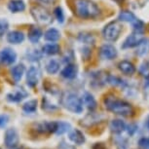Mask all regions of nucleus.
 Listing matches in <instances>:
<instances>
[{"instance_id":"2f4dec72","label":"nucleus","mask_w":149,"mask_h":149,"mask_svg":"<svg viewBox=\"0 0 149 149\" xmlns=\"http://www.w3.org/2000/svg\"><path fill=\"white\" fill-rule=\"evenodd\" d=\"M139 146L140 149H149V139L142 137L139 140Z\"/></svg>"},{"instance_id":"39448f33","label":"nucleus","mask_w":149,"mask_h":149,"mask_svg":"<svg viewBox=\"0 0 149 149\" xmlns=\"http://www.w3.org/2000/svg\"><path fill=\"white\" fill-rule=\"evenodd\" d=\"M30 13L36 22L41 26H47L52 22V16L44 7L40 5H35L30 9Z\"/></svg>"},{"instance_id":"f3484780","label":"nucleus","mask_w":149,"mask_h":149,"mask_svg":"<svg viewBox=\"0 0 149 149\" xmlns=\"http://www.w3.org/2000/svg\"><path fill=\"white\" fill-rule=\"evenodd\" d=\"M77 66L75 64L68 63L61 71V76L65 79H74L77 75Z\"/></svg>"},{"instance_id":"f257e3e1","label":"nucleus","mask_w":149,"mask_h":149,"mask_svg":"<svg viewBox=\"0 0 149 149\" xmlns=\"http://www.w3.org/2000/svg\"><path fill=\"white\" fill-rule=\"evenodd\" d=\"M104 104L107 110L112 113L122 115V116H131L134 114V108L130 103L125 100H119L114 95H109L104 98Z\"/></svg>"},{"instance_id":"f704fd0d","label":"nucleus","mask_w":149,"mask_h":149,"mask_svg":"<svg viewBox=\"0 0 149 149\" xmlns=\"http://www.w3.org/2000/svg\"><path fill=\"white\" fill-rule=\"evenodd\" d=\"M40 3L42 4H46V5H51V4H54L56 2V0H38Z\"/></svg>"},{"instance_id":"cd10ccee","label":"nucleus","mask_w":149,"mask_h":149,"mask_svg":"<svg viewBox=\"0 0 149 149\" xmlns=\"http://www.w3.org/2000/svg\"><path fill=\"white\" fill-rule=\"evenodd\" d=\"M71 128L70 124L65 123V122H58V130L56 132L57 134H63L66 132H68Z\"/></svg>"},{"instance_id":"c9c22d12","label":"nucleus","mask_w":149,"mask_h":149,"mask_svg":"<svg viewBox=\"0 0 149 149\" xmlns=\"http://www.w3.org/2000/svg\"><path fill=\"white\" fill-rule=\"evenodd\" d=\"M93 149H107V148L105 147V145L103 143H95Z\"/></svg>"},{"instance_id":"7c9ffc66","label":"nucleus","mask_w":149,"mask_h":149,"mask_svg":"<svg viewBox=\"0 0 149 149\" xmlns=\"http://www.w3.org/2000/svg\"><path fill=\"white\" fill-rule=\"evenodd\" d=\"M54 14H55V17L56 19H58V22H64V14H63V11L61 9V7H57L56 9L54 10Z\"/></svg>"},{"instance_id":"2eb2a0df","label":"nucleus","mask_w":149,"mask_h":149,"mask_svg":"<svg viewBox=\"0 0 149 149\" xmlns=\"http://www.w3.org/2000/svg\"><path fill=\"white\" fill-rule=\"evenodd\" d=\"M118 68L123 74L125 75H133L136 72V67L131 61H122L118 64Z\"/></svg>"},{"instance_id":"f8f14e48","label":"nucleus","mask_w":149,"mask_h":149,"mask_svg":"<svg viewBox=\"0 0 149 149\" xmlns=\"http://www.w3.org/2000/svg\"><path fill=\"white\" fill-rule=\"evenodd\" d=\"M27 97V93L24 89H18L12 93H9L7 95V100L10 102H19Z\"/></svg>"},{"instance_id":"5701e85b","label":"nucleus","mask_w":149,"mask_h":149,"mask_svg":"<svg viewBox=\"0 0 149 149\" xmlns=\"http://www.w3.org/2000/svg\"><path fill=\"white\" fill-rule=\"evenodd\" d=\"M118 19H119V21L121 22H131V24H134V22L139 19L134 16V13L130 12V11H126V10L120 12Z\"/></svg>"},{"instance_id":"aec40b11","label":"nucleus","mask_w":149,"mask_h":149,"mask_svg":"<svg viewBox=\"0 0 149 149\" xmlns=\"http://www.w3.org/2000/svg\"><path fill=\"white\" fill-rule=\"evenodd\" d=\"M110 130L114 134H121L126 130V124L124 121L119 119L112 120L110 123Z\"/></svg>"},{"instance_id":"c756f323","label":"nucleus","mask_w":149,"mask_h":149,"mask_svg":"<svg viewBox=\"0 0 149 149\" xmlns=\"http://www.w3.org/2000/svg\"><path fill=\"white\" fill-rule=\"evenodd\" d=\"M9 29V22L5 19H0V37H2Z\"/></svg>"},{"instance_id":"9d476101","label":"nucleus","mask_w":149,"mask_h":149,"mask_svg":"<svg viewBox=\"0 0 149 149\" xmlns=\"http://www.w3.org/2000/svg\"><path fill=\"white\" fill-rule=\"evenodd\" d=\"M100 56L103 60H107V61L114 60L117 57V50L112 45L104 44L100 49Z\"/></svg>"},{"instance_id":"1a4fd4ad","label":"nucleus","mask_w":149,"mask_h":149,"mask_svg":"<svg viewBox=\"0 0 149 149\" xmlns=\"http://www.w3.org/2000/svg\"><path fill=\"white\" fill-rule=\"evenodd\" d=\"M144 38L141 32H137L134 31L131 35H129L126 40L124 41V43L122 44L123 49H128V48H133L136 47L139 44V42Z\"/></svg>"},{"instance_id":"423d86ee","label":"nucleus","mask_w":149,"mask_h":149,"mask_svg":"<svg viewBox=\"0 0 149 149\" xmlns=\"http://www.w3.org/2000/svg\"><path fill=\"white\" fill-rule=\"evenodd\" d=\"M38 134H56L58 130V122H41L34 125L33 128Z\"/></svg>"},{"instance_id":"9b49d317","label":"nucleus","mask_w":149,"mask_h":149,"mask_svg":"<svg viewBox=\"0 0 149 149\" xmlns=\"http://www.w3.org/2000/svg\"><path fill=\"white\" fill-rule=\"evenodd\" d=\"M40 79V71L37 67L31 66L26 73V84L30 88H34Z\"/></svg>"},{"instance_id":"a878e982","label":"nucleus","mask_w":149,"mask_h":149,"mask_svg":"<svg viewBox=\"0 0 149 149\" xmlns=\"http://www.w3.org/2000/svg\"><path fill=\"white\" fill-rule=\"evenodd\" d=\"M36 109H37V100H29L22 105V110L26 113H34Z\"/></svg>"},{"instance_id":"0eeeda50","label":"nucleus","mask_w":149,"mask_h":149,"mask_svg":"<svg viewBox=\"0 0 149 149\" xmlns=\"http://www.w3.org/2000/svg\"><path fill=\"white\" fill-rule=\"evenodd\" d=\"M4 143L8 148H15L19 144V134L15 129L11 128L5 132Z\"/></svg>"},{"instance_id":"6e6552de","label":"nucleus","mask_w":149,"mask_h":149,"mask_svg":"<svg viewBox=\"0 0 149 149\" xmlns=\"http://www.w3.org/2000/svg\"><path fill=\"white\" fill-rule=\"evenodd\" d=\"M17 60V54L11 48H4L0 51V61L5 65H12Z\"/></svg>"},{"instance_id":"4468645a","label":"nucleus","mask_w":149,"mask_h":149,"mask_svg":"<svg viewBox=\"0 0 149 149\" xmlns=\"http://www.w3.org/2000/svg\"><path fill=\"white\" fill-rule=\"evenodd\" d=\"M8 9L11 13H21L26 10V3L22 0H10Z\"/></svg>"},{"instance_id":"e433bc0d","label":"nucleus","mask_w":149,"mask_h":149,"mask_svg":"<svg viewBox=\"0 0 149 149\" xmlns=\"http://www.w3.org/2000/svg\"><path fill=\"white\" fill-rule=\"evenodd\" d=\"M136 131V126H134V125L129 126V134H133Z\"/></svg>"},{"instance_id":"393cba45","label":"nucleus","mask_w":149,"mask_h":149,"mask_svg":"<svg viewBox=\"0 0 149 149\" xmlns=\"http://www.w3.org/2000/svg\"><path fill=\"white\" fill-rule=\"evenodd\" d=\"M83 100H84V103L87 105V107H88L90 110H94V109H95V107H97V102H95V97H93L91 94H89V93H86V94L84 95Z\"/></svg>"},{"instance_id":"6ab92c4d","label":"nucleus","mask_w":149,"mask_h":149,"mask_svg":"<svg viewBox=\"0 0 149 149\" xmlns=\"http://www.w3.org/2000/svg\"><path fill=\"white\" fill-rule=\"evenodd\" d=\"M24 70H26V68H24V64H17V65L13 66L12 68H11V71H10L11 76H12V78L16 82H19L22 78Z\"/></svg>"},{"instance_id":"4be33fe9","label":"nucleus","mask_w":149,"mask_h":149,"mask_svg":"<svg viewBox=\"0 0 149 149\" xmlns=\"http://www.w3.org/2000/svg\"><path fill=\"white\" fill-rule=\"evenodd\" d=\"M44 38L46 41L49 42H56L58 40H60L61 38V33L58 29H49L45 32L44 34Z\"/></svg>"},{"instance_id":"ddd939ff","label":"nucleus","mask_w":149,"mask_h":149,"mask_svg":"<svg viewBox=\"0 0 149 149\" xmlns=\"http://www.w3.org/2000/svg\"><path fill=\"white\" fill-rule=\"evenodd\" d=\"M7 41L11 44L17 45V44H21L24 40V34L22 31L19 30H14L11 31L7 34Z\"/></svg>"},{"instance_id":"20e7f679","label":"nucleus","mask_w":149,"mask_h":149,"mask_svg":"<svg viewBox=\"0 0 149 149\" xmlns=\"http://www.w3.org/2000/svg\"><path fill=\"white\" fill-rule=\"evenodd\" d=\"M123 26L119 21L110 22L104 26L102 30V35L104 39L108 41H116L122 32Z\"/></svg>"},{"instance_id":"72a5a7b5","label":"nucleus","mask_w":149,"mask_h":149,"mask_svg":"<svg viewBox=\"0 0 149 149\" xmlns=\"http://www.w3.org/2000/svg\"><path fill=\"white\" fill-rule=\"evenodd\" d=\"M58 149H75L72 145H69L68 143H65L64 141H61L60 146H58Z\"/></svg>"},{"instance_id":"c85d7f7f","label":"nucleus","mask_w":149,"mask_h":149,"mask_svg":"<svg viewBox=\"0 0 149 149\" xmlns=\"http://www.w3.org/2000/svg\"><path fill=\"white\" fill-rule=\"evenodd\" d=\"M139 73L143 77L149 78V61H145L140 64L139 66Z\"/></svg>"},{"instance_id":"f03ea898","label":"nucleus","mask_w":149,"mask_h":149,"mask_svg":"<svg viewBox=\"0 0 149 149\" xmlns=\"http://www.w3.org/2000/svg\"><path fill=\"white\" fill-rule=\"evenodd\" d=\"M74 13L81 19H94L100 15V8L91 0H74Z\"/></svg>"},{"instance_id":"bb28decb","label":"nucleus","mask_w":149,"mask_h":149,"mask_svg":"<svg viewBox=\"0 0 149 149\" xmlns=\"http://www.w3.org/2000/svg\"><path fill=\"white\" fill-rule=\"evenodd\" d=\"M58 69H60V64L57 61L55 60H50L46 63V71L49 74H56Z\"/></svg>"},{"instance_id":"b1692460","label":"nucleus","mask_w":149,"mask_h":149,"mask_svg":"<svg viewBox=\"0 0 149 149\" xmlns=\"http://www.w3.org/2000/svg\"><path fill=\"white\" fill-rule=\"evenodd\" d=\"M61 51V47L57 44H46L42 47V52L46 55L54 56L58 54Z\"/></svg>"},{"instance_id":"4c0bfd02","label":"nucleus","mask_w":149,"mask_h":149,"mask_svg":"<svg viewBox=\"0 0 149 149\" xmlns=\"http://www.w3.org/2000/svg\"><path fill=\"white\" fill-rule=\"evenodd\" d=\"M147 127L149 129V117H148V119H147Z\"/></svg>"},{"instance_id":"7ed1b4c3","label":"nucleus","mask_w":149,"mask_h":149,"mask_svg":"<svg viewBox=\"0 0 149 149\" xmlns=\"http://www.w3.org/2000/svg\"><path fill=\"white\" fill-rule=\"evenodd\" d=\"M61 104L64 108L73 113L79 114L83 111V102L77 95L67 93L61 97Z\"/></svg>"},{"instance_id":"a211bd4d","label":"nucleus","mask_w":149,"mask_h":149,"mask_svg":"<svg viewBox=\"0 0 149 149\" xmlns=\"http://www.w3.org/2000/svg\"><path fill=\"white\" fill-rule=\"evenodd\" d=\"M136 55L139 57H144V56L149 54V39L143 38L139 44L136 46Z\"/></svg>"},{"instance_id":"412c9836","label":"nucleus","mask_w":149,"mask_h":149,"mask_svg":"<svg viewBox=\"0 0 149 149\" xmlns=\"http://www.w3.org/2000/svg\"><path fill=\"white\" fill-rule=\"evenodd\" d=\"M42 37V31L39 27L32 26L29 30V39L31 43H37Z\"/></svg>"},{"instance_id":"dca6fc26","label":"nucleus","mask_w":149,"mask_h":149,"mask_svg":"<svg viewBox=\"0 0 149 149\" xmlns=\"http://www.w3.org/2000/svg\"><path fill=\"white\" fill-rule=\"evenodd\" d=\"M68 139L69 140H71L73 143L75 144H78V145H81L85 142V136L83 134V133L77 129H74L73 131H71L68 134Z\"/></svg>"},{"instance_id":"473e14b6","label":"nucleus","mask_w":149,"mask_h":149,"mask_svg":"<svg viewBox=\"0 0 149 149\" xmlns=\"http://www.w3.org/2000/svg\"><path fill=\"white\" fill-rule=\"evenodd\" d=\"M9 121V116L5 114L0 115V127H4Z\"/></svg>"}]
</instances>
